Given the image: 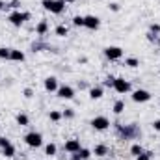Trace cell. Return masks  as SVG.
Returning <instances> with one entry per match:
<instances>
[{
    "label": "cell",
    "instance_id": "1",
    "mask_svg": "<svg viewBox=\"0 0 160 160\" xmlns=\"http://www.w3.org/2000/svg\"><path fill=\"white\" fill-rule=\"evenodd\" d=\"M116 132L121 140H136L142 136V130L138 125L130 123V125H121V123H116Z\"/></svg>",
    "mask_w": 160,
    "mask_h": 160
},
{
    "label": "cell",
    "instance_id": "2",
    "mask_svg": "<svg viewBox=\"0 0 160 160\" xmlns=\"http://www.w3.org/2000/svg\"><path fill=\"white\" fill-rule=\"evenodd\" d=\"M32 19V15L28 13V11H21V9H15V11H11L9 15H8V21H9V24L11 26H15V28H21L26 21H30Z\"/></svg>",
    "mask_w": 160,
    "mask_h": 160
},
{
    "label": "cell",
    "instance_id": "3",
    "mask_svg": "<svg viewBox=\"0 0 160 160\" xmlns=\"http://www.w3.org/2000/svg\"><path fill=\"white\" fill-rule=\"evenodd\" d=\"M41 6H43L45 11H50L54 15H62L67 8V4L62 2V0H41Z\"/></svg>",
    "mask_w": 160,
    "mask_h": 160
},
{
    "label": "cell",
    "instance_id": "4",
    "mask_svg": "<svg viewBox=\"0 0 160 160\" xmlns=\"http://www.w3.org/2000/svg\"><path fill=\"white\" fill-rule=\"evenodd\" d=\"M24 143L30 149H39L43 145V134L38 132V130H30L28 134H24Z\"/></svg>",
    "mask_w": 160,
    "mask_h": 160
},
{
    "label": "cell",
    "instance_id": "5",
    "mask_svg": "<svg viewBox=\"0 0 160 160\" xmlns=\"http://www.w3.org/2000/svg\"><path fill=\"white\" fill-rule=\"evenodd\" d=\"M89 125H91V128L93 130H97V132H104V130H108L110 128V119L106 118V116H95L93 119L89 121Z\"/></svg>",
    "mask_w": 160,
    "mask_h": 160
},
{
    "label": "cell",
    "instance_id": "6",
    "mask_svg": "<svg viewBox=\"0 0 160 160\" xmlns=\"http://www.w3.org/2000/svg\"><path fill=\"white\" fill-rule=\"evenodd\" d=\"M112 89L118 91V93H121V95H125V93H128V91L132 89V86H130L128 80H125L123 77H116V78H114V86H112Z\"/></svg>",
    "mask_w": 160,
    "mask_h": 160
},
{
    "label": "cell",
    "instance_id": "7",
    "mask_svg": "<svg viewBox=\"0 0 160 160\" xmlns=\"http://www.w3.org/2000/svg\"><path fill=\"white\" fill-rule=\"evenodd\" d=\"M130 97H132V101H134V102H140V104H143V102H149V101L153 99L151 91H147V89H142V88H140V89H134Z\"/></svg>",
    "mask_w": 160,
    "mask_h": 160
},
{
    "label": "cell",
    "instance_id": "8",
    "mask_svg": "<svg viewBox=\"0 0 160 160\" xmlns=\"http://www.w3.org/2000/svg\"><path fill=\"white\" fill-rule=\"evenodd\" d=\"M104 56L110 62H118V60L123 58V48L121 47H116V45H110V47L104 48Z\"/></svg>",
    "mask_w": 160,
    "mask_h": 160
},
{
    "label": "cell",
    "instance_id": "9",
    "mask_svg": "<svg viewBox=\"0 0 160 160\" xmlns=\"http://www.w3.org/2000/svg\"><path fill=\"white\" fill-rule=\"evenodd\" d=\"M80 149H82V145H80L78 138H69V140H65V143H63V151H65V153H69V155L78 153Z\"/></svg>",
    "mask_w": 160,
    "mask_h": 160
},
{
    "label": "cell",
    "instance_id": "10",
    "mask_svg": "<svg viewBox=\"0 0 160 160\" xmlns=\"http://www.w3.org/2000/svg\"><path fill=\"white\" fill-rule=\"evenodd\" d=\"M84 28H88V30H99L101 28V19L97 17V15H86L84 17Z\"/></svg>",
    "mask_w": 160,
    "mask_h": 160
},
{
    "label": "cell",
    "instance_id": "11",
    "mask_svg": "<svg viewBox=\"0 0 160 160\" xmlns=\"http://www.w3.org/2000/svg\"><path fill=\"white\" fill-rule=\"evenodd\" d=\"M56 95H58L60 99H65V101H71V99H75V88H71V86H67V84H63V86H60V88H58V91H56Z\"/></svg>",
    "mask_w": 160,
    "mask_h": 160
},
{
    "label": "cell",
    "instance_id": "12",
    "mask_svg": "<svg viewBox=\"0 0 160 160\" xmlns=\"http://www.w3.org/2000/svg\"><path fill=\"white\" fill-rule=\"evenodd\" d=\"M43 88H45V91H47V93H56V91H58V88H60L58 78H56V77H47V78L43 80Z\"/></svg>",
    "mask_w": 160,
    "mask_h": 160
},
{
    "label": "cell",
    "instance_id": "13",
    "mask_svg": "<svg viewBox=\"0 0 160 160\" xmlns=\"http://www.w3.org/2000/svg\"><path fill=\"white\" fill-rule=\"evenodd\" d=\"M88 95H89L91 101H99V99H102V95H104V88H102V86H91V88L88 89Z\"/></svg>",
    "mask_w": 160,
    "mask_h": 160
},
{
    "label": "cell",
    "instance_id": "14",
    "mask_svg": "<svg viewBox=\"0 0 160 160\" xmlns=\"http://www.w3.org/2000/svg\"><path fill=\"white\" fill-rule=\"evenodd\" d=\"M48 30H50V26H48V21H47V19H41L39 22L36 24V34H38L39 38L47 36V34H48Z\"/></svg>",
    "mask_w": 160,
    "mask_h": 160
},
{
    "label": "cell",
    "instance_id": "15",
    "mask_svg": "<svg viewBox=\"0 0 160 160\" xmlns=\"http://www.w3.org/2000/svg\"><path fill=\"white\" fill-rule=\"evenodd\" d=\"M91 153H93L95 157H99V158H104V157L110 153V149H108V145H104V143H97Z\"/></svg>",
    "mask_w": 160,
    "mask_h": 160
},
{
    "label": "cell",
    "instance_id": "16",
    "mask_svg": "<svg viewBox=\"0 0 160 160\" xmlns=\"http://www.w3.org/2000/svg\"><path fill=\"white\" fill-rule=\"evenodd\" d=\"M91 151L89 149H86V147H82L78 153H75V155H71V160H88V158H91Z\"/></svg>",
    "mask_w": 160,
    "mask_h": 160
},
{
    "label": "cell",
    "instance_id": "17",
    "mask_svg": "<svg viewBox=\"0 0 160 160\" xmlns=\"http://www.w3.org/2000/svg\"><path fill=\"white\" fill-rule=\"evenodd\" d=\"M24 60H26V54H24L21 48H11L9 62H24Z\"/></svg>",
    "mask_w": 160,
    "mask_h": 160
},
{
    "label": "cell",
    "instance_id": "18",
    "mask_svg": "<svg viewBox=\"0 0 160 160\" xmlns=\"http://www.w3.org/2000/svg\"><path fill=\"white\" fill-rule=\"evenodd\" d=\"M0 151H2V157H6V158H13V157H15V153H17V149H15V145H13V143H9V145L2 147Z\"/></svg>",
    "mask_w": 160,
    "mask_h": 160
},
{
    "label": "cell",
    "instance_id": "19",
    "mask_svg": "<svg viewBox=\"0 0 160 160\" xmlns=\"http://www.w3.org/2000/svg\"><path fill=\"white\" fill-rule=\"evenodd\" d=\"M15 121H17L19 127H28V125H30V118H28L26 114H22V112H19V114L15 116Z\"/></svg>",
    "mask_w": 160,
    "mask_h": 160
},
{
    "label": "cell",
    "instance_id": "20",
    "mask_svg": "<svg viewBox=\"0 0 160 160\" xmlns=\"http://www.w3.org/2000/svg\"><path fill=\"white\" fill-rule=\"evenodd\" d=\"M112 112H114L116 116H121V114L125 112V101H121V99H118V101H114V106H112Z\"/></svg>",
    "mask_w": 160,
    "mask_h": 160
},
{
    "label": "cell",
    "instance_id": "21",
    "mask_svg": "<svg viewBox=\"0 0 160 160\" xmlns=\"http://www.w3.org/2000/svg\"><path fill=\"white\" fill-rule=\"evenodd\" d=\"M45 155H47V157H56V155H58V145H56L54 142L47 143V145H45Z\"/></svg>",
    "mask_w": 160,
    "mask_h": 160
},
{
    "label": "cell",
    "instance_id": "22",
    "mask_svg": "<svg viewBox=\"0 0 160 160\" xmlns=\"http://www.w3.org/2000/svg\"><path fill=\"white\" fill-rule=\"evenodd\" d=\"M54 34H56L58 38H67V34H69V28H67L65 24H58V26L54 28Z\"/></svg>",
    "mask_w": 160,
    "mask_h": 160
},
{
    "label": "cell",
    "instance_id": "23",
    "mask_svg": "<svg viewBox=\"0 0 160 160\" xmlns=\"http://www.w3.org/2000/svg\"><path fill=\"white\" fill-rule=\"evenodd\" d=\"M125 65L130 69H136V67H140V60L136 56H128V58H125Z\"/></svg>",
    "mask_w": 160,
    "mask_h": 160
},
{
    "label": "cell",
    "instance_id": "24",
    "mask_svg": "<svg viewBox=\"0 0 160 160\" xmlns=\"http://www.w3.org/2000/svg\"><path fill=\"white\" fill-rule=\"evenodd\" d=\"M143 151H145V149H143V145H140V143H132V145H130V155H132L134 158H136L138 155H142Z\"/></svg>",
    "mask_w": 160,
    "mask_h": 160
},
{
    "label": "cell",
    "instance_id": "25",
    "mask_svg": "<svg viewBox=\"0 0 160 160\" xmlns=\"http://www.w3.org/2000/svg\"><path fill=\"white\" fill-rule=\"evenodd\" d=\"M43 48L50 50L52 47H50V45H47V43H41V41H36V43H32V50H34V52H41Z\"/></svg>",
    "mask_w": 160,
    "mask_h": 160
},
{
    "label": "cell",
    "instance_id": "26",
    "mask_svg": "<svg viewBox=\"0 0 160 160\" xmlns=\"http://www.w3.org/2000/svg\"><path fill=\"white\" fill-rule=\"evenodd\" d=\"M48 119L52 121V123H58V121L63 119V118H62V112L60 110H50L48 112Z\"/></svg>",
    "mask_w": 160,
    "mask_h": 160
},
{
    "label": "cell",
    "instance_id": "27",
    "mask_svg": "<svg viewBox=\"0 0 160 160\" xmlns=\"http://www.w3.org/2000/svg\"><path fill=\"white\" fill-rule=\"evenodd\" d=\"M75 116H77V112H75L73 108H65V110L62 112V118H63V119H75Z\"/></svg>",
    "mask_w": 160,
    "mask_h": 160
},
{
    "label": "cell",
    "instance_id": "28",
    "mask_svg": "<svg viewBox=\"0 0 160 160\" xmlns=\"http://www.w3.org/2000/svg\"><path fill=\"white\" fill-rule=\"evenodd\" d=\"M9 56H11V48H8V47H0V60H9Z\"/></svg>",
    "mask_w": 160,
    "mask_h": 160
},
{
    "label": "cell",
    "instance_id": "29",
    "mask_svg": "<svg viewBox=\"0 0 160 160\" xmlns=\"http://www.w3.org/2000/svg\"><path fill=\"white\" fill-rule=\"evenodd\" d=\"M73 26L84 28V15H75V17H73Z\"/></svg>",
    "mask_w": 160,
    "mask_h": 160
},
{
    "label": "cell",
    "instance_id": "30",
    "mask_svg": "<svg viewBox=\"0 0 160 160\" xmlns=\"http://www.w3.org/2000/svg\"><path fill=\"white\" fill-rule=\"evenodd\" d=\"M153 157H155V153H153V151H143L142 155H138V157H136V160H153Z\"/></svg>",
    "mask_w": 160,
    "mask_h": 160
},
{
    "label": "cell",
    "instance_id": "31",
    "mask_svg": "<svg viewBox=\"0 0 160 160\" xmlns=\"http://www.w3.org/2000/svg\"><path fill=\"white\" fill-rule=\"evenodd\" d=\"M147 41L149 43H155V45H160V38L155 36V34H151V32H147Z\"/></svg>",
    "mask_w": 160,
    "mask_h": 160
},
{
    "label": "cell",
    "instance_id": "32",
    "mask_svg": "<svg viewBox=\"0 0 160 160\" xmlns=\"http://www.w3.org/2000/svg\"><path fill=\"white\" fill-rule=\"evenodd\" d=\"M149 32H151V34H155V36H158V34H160V24H158V22L149 24Z\"/></svg>",
    "mask_w": 160,
    "mask_h": 160
},
{
    "label": "cell",
    "instance_id": "33",
    "mask_svg": "<svg viewBox=\"0 0 160 160\" xmlns=\"http://www.w3.org/2000/svg\"><path fill=\"white\" fill-rule=\"evenodd\" d=\"M114 78H116V77L108 75V77L104 78V82H102V86H104V88H112V86H114Z\"/></svg>",
    "mask_w": 160,
    "mask_h": 160
},
{
    "label": "cell",
    "instance_id": "34",
    "mask_svg": "<svg viewBox=\"0 0 160 160\" xmlns=\"http://www.w3.org/2000/svg\"><path fill=\"white\" fill-rule=\"evenodd\" d=\"M8 8L13 9V11L19 9V8H21V0H11V2H8Z\"/></svg>",
    "mask_w": 160,
    "mask_h": 160
},
{
    "label": "cell",
    "instance_id": "35",
    "mask_svg": "<svg viewBox=\"0 0 160 160\" xmlns=\"http://www.w3.org/2000/svg\"><path fill=\"white\" fill-rule=\"evenodd\" d=\"M22 95H24L26 99H32V97H34V89H32V88H24V91H22Z\"/></svg>",
    "mask_w": 160,
    "mask_h": 160
},
{
    "label": "cell",
    "instance_id": "36",
    "mask_svg": "<svg viewBox=\"0 0 160 160\" xmlns=\"http://www.w3.org/2000/svg\"><path fill=\"white\" fill-rule=\"evenodd\" d=\"M108 8H110V11H114V13H118V11L121 9L118 2H110V4H108Z\"/></svg>",
    "mask_w": 160,
    "mask_h": 160
},
{
    "label": "cell",
    "instance_id": "37",
    "mask_svg": "<svg viewBox=\"0 0 160 160\" xmlns=\"http://www.w3.org/2000/svg\"><path fill=\"white\" fill-rule=\"evenodd\" d=\"M9 143H11V142H9L8 138H4V136H0V149H2V147H6V145H9Z\"/></svg>",
    "mask_w": 160,
    "mask_h": 160
},
{
    "label": "cell",
    "instance_id": "38",
    "mask_svg": "<svg viewBox=\"0 0 160 160\" xmlns=\"http://www.w3.org/2000/svg\"><path fill=\"white\" fill-rule=\"evenodd\" d=\"M151 127H153V128H155L157 132H160V119H155L153 123H151Z\"/></svg>",
    "mask_w": 160,
    "mask_h": 160
},
{
    "label": "cell",
    "instance_id": "39",
    "mask_svg": "<svg viewBox=\"0 0 160 160\" xmlns=\"http://www.w3.org/2000/svg\"><path fill=\"white\" fill-rule=\"evenodd\" d=\"M6 9H9V8H8V2L0 0V11H6Z\"/></svg>",
    "mask_w": 160,
    "mask_h": 160
},
{
    "label": "cell",
    "instance_id": "40",
    "mask_svg": "<svg viewBox=\"0 0 160 160\" xmlns=\"http://www.w3.org/2000/svg\"><path fill=\"white\" fill-rule=\"evenodd\" d=\"M73 2H77V0H67V2H65V4H73Z\"/></svg>",
    "mask_w": 160,
    "mask_h": 160
},
{
    "label": "cell",
    "instance_id": "41",
    "mask_svg": "<svg viewBox=\"0 0 160 160\" xmlns=\"http://www.w3.org/2000/svg\"><path fill=\"white\" fill-rule=\"evenodd\" d=\"M101 160H110V158H106V157H104V158H101Z\"/></svg>",
    "mask_w": 160,
    "mask_h": 160
},
{
    "label": "cell",
    "instance_id": "42",
    "mask_svg": "<svg viewBox=\"0 0 160 160\" xmlns=\"http://www.w3.org/2000/svg\"><path fill=\"white\" fill-rule=\"evenodd\" d=\"M62 2H67V0H62Z\"/></svg>",
    "mask_w": 160,
    "mask_h": 160
},
{
    "label": "cell",
    "instance_id": "43",
    "mask_svg": "<svg viewBox=\"0 0 160 160\" xmlns=\"http://www.w3.org/2000/svg\"><path fill=\"white\" fill-rule=\"evenodd\" d=\"M88 160H91V158H88Z\"/></svg>",
    "mask_w": 160,
    "mask_h": 160
}]
</instances>
